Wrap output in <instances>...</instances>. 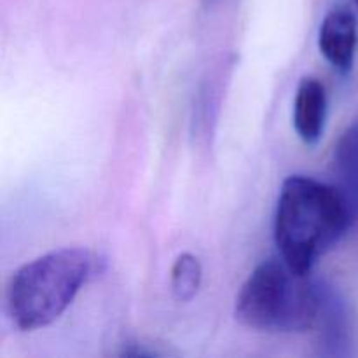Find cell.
I'll list each match as a JSON object with an SVG mask.
<instances>
[{
    "instance_id": "1",
    "label": "cell",
    "mask_w": 358,
    "mask_h": 358,
    "mask_svg": "<svg viewBox=\"0 0 358 358\" xmlns=\"http://www.w3.org/2000/svg\"><path fill=\"white\" fill-rule=\"evenodd\" d=\"M357 213L334 184L292 175L282 185L275 215V241L283 261L301 275L345 238Z\"/></svg>"
},
{
    "instance_id": "2",
    "label": "cell",
    "mask_w": 358,
    "mask_h": 358,
    "mask_svg": "<svg viewBox=\"0 0 358 358\" xmlns=\"http://www.w3.org/2000/svg\"><path fill=\"white\" fill-rule=\"evenodd\" d=\"M310 276L294 271L283 259L264 261L238 292L236 320L262 332L315 331L325 285Z\"/></svg>"
},
{
    "instance_id": "3",
    "label": "cell",
    "mask_w": 358,
    "mask_h": 358,
    "mask_svg": "<svg viewBox=\"0 0 358 358\" xmlns=\"http://www.w3.org/2000/svg\"><path fill=\"white\" fill-rule=\"evenodd\" d=\"M86 248H59L21 266L7 285V313L21 331H37L58 320L93 271Z\"/></svg>"
},
{
    "instance_id": "4",
    "label": "cell",
    "mask_w": 358,
    "mask_h": 358,
    "mask_svg": "<svg viewBox=\"0 0 358 358\" xmlns=\"http://www.w3.org/2000/svg\"><path fill=\"white\" fill-rule=\"evenodd\" d=\"M318 48L324 58L338 72L353 69L358 48V23L355 14L346 7H336L324 17L318 34Z\"/></svg>"
},
{
    "instance_id": "5",
    "label": "cell",
    "mask_w": 358,
    "mask_h": 358,
    "mask_svg": "<svg viewBox=\"0 0 358 358\" xmlns=\"http://www.w3.org/2000/svg\"><path fill=\"white\" fill-rule=\"evenodd\" d=\"M327 119V93L315 77H304L294 100V128L306 145L320 142Z\"/></svg>"
},
{
    "instance_id": "6",
    "label": "cell",
    "mask_w": 358,
    "mask_h": 358,
    "mask_svg": "<svg viewBox=\"0 0 358 358\" xmlns=\"http://www.w3.org/2000/svg\"><path fill=\"white\" fill-rule=\"evenodd\" d=\"M318 348L320 355L341 357L350 353L352 343V324H350L348 308L338 292L325 287L324 303H322L320 317H318Z\"/></svg>"
},
{
    "instance_id": "7",
    "label": "cell",
    "mask_w": 358,
    "mask_h": 358,
    "mask_svg": "<svg viewBox=\"0 0 358 358\" xmlns=\"http://www.w3.org/2000/svg\"><path fill=\"white\" fill-rule=\"evenodd\" d=\"M336 187L345 194L358 215V121L339 136L334 150Z\"/></svg>"
},
{
    "instance_id": "8",
    "label": "cell",
    "mask_w": 358,
    "mask_h": 358,
    "mask_svg": "<svg viewBox=\"0 0 358 358\" xmlns=\"http://www.w3.org/2000/svg\"><path fill=\"white\" fill-rule=\"evenodd\" d=\"M203 268L196 255L180 254L171 268V292L180 303H189L201 289Z\"/></svg>"
},
{
    "instance_id": "9",
    "label": "cell",
    "mask_w": 358,
    "mask_h": 358,
    "mask_svg": "<svg viewBox=\"0 0 358 358\" xmlns=\"http://www.w3.org/2000/svg\"><path fill=\"white\" fill-rule=\"evenodd\" d=\"M119 355L121 357H161L163 353L157 352V350L154 348H147V345H142V343H128V345H124V348L119 352Z\"/></svg>"
},
{
    "instance_id": "10",
    "label": "cell",
    "mask_w": 358,
    "mask_h": 358,
    "mask_svg": "<svg viewBox=\"0 0 358 358\" xmlns=\"http://www.w3.org/2000/svg\"><path fill=\"white\" fill-rule=\"evenodd\" d=\"M353 2H355V3H357V7H358V0H353Z\"/></svg>"
}]
</instances>
